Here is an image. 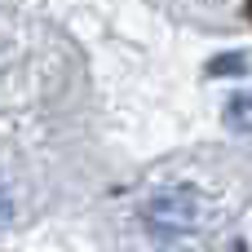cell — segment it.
Wrapping results in <instances>:
<instances>
[{"mask_svg": "<svg viewBox=\"0 0 252 252\" xmlns=\"http://www.w3.org/2000/svg\"><path fill=\"white\" fill-rule=\"evenodd\" d=\"M244 66H248V58L230 53V58H217V62H213L208 71H213V75H235V71H244Z\"/></svg>", "mask_w": 252, "mask_h": 252, "instance_id": "obj_3", "label": "cell"}, {"mask_svg": "<svg viewBox=\"0 0 252 252\" xmlns=\"http://www.w3.org/2000/svg\"><path fill=\"white\" fill-rule=\"evenodd\" d=\"M226 120H230V128L252 133V93H235V97H230V106H226Z\"/></svg>", "mask_w": 252, "mask_h": 252, "instance_id": "obj_2", "label": "cell"}, {"mask_svg": "<svg viewBox=\"0 0 252 252\" xmlns=\"http://www.w3.org/2000/svg\"><path fill=\"white\" fill-rule=\"evenodd\" d=\"M146 221L159 235H190L204 221V204L195 190H164L146 204Z\"/></svg>", "mask_w": 252, "mask_h": 252, "instance_id": "obj_1", "label": "cell"}, {"mask_svg": "<svg viewBox=\"0 0 252 252\" xmlns=\"http://www.w3.org/2000/svg\"><path fill=\"white\" fill-rule=\"evenodd\" d=\"M9 217V199H4V190H0V221Z\"/></svg>", "mask_w": 252, "mask_h": 252, "instance_id": "obj_4", "label": "cell"}]
</instances>
